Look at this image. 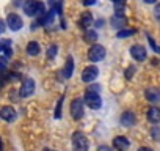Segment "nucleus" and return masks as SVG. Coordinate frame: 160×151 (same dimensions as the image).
Instances as JSON below:
<instances>
[{
	"mask_svg": "<svg viewBox=\"0 0 160 151\" xmlns=\"http://www.w3.org/2000/svg\"><path fill=\"white\" fill-rule=\"evenodd\" d=\"M22 8H24V13L27 16H32V18L33 16H42V14H46L44 5L39 2V0H25Z\"/></svg>",
	"mask_w": 160,
	"mask_h": 151,
	"instance_id": "obj_1",
	"label": "nucleus"
},
{
	"mask_svg": "<svg viewBox=\"0 0 160 151\" xmlns=\"http://www.w3.org/2000/svg\"><path fill=\"white\" fill-rule=\"evenodd\" d=\"M88 138L82 132H74L72 135V151H88Z\"/></svg>",
	"mask_w": 160,
	"mask_h": 151,
	"instance_id": "obj_2",
	"label": "nucleus"
},
{
	"mask_svg": "<svg viewBox=\"0 0 160 151\" xmlns=\"http://www.w3.org/2000/svg\"><path fill=\"white\" fill-rule=\"evenodd\" d=\"M85 104H88L90 109H101L102 106V99H101V95L99 91H94V90H87L85 91Z\"/></svg>",
	"mask_w": 160,
	"mask_h": 151,
	"instance_id": "obj_3",
	"label": "nucleus"
},
{
	"mask_svg": "<svg viewBox=\"0 0 160 151\" xmlns=\"http://www.w3.org/2000/svg\"><path fill=\"white\" fill-rule=\"evenodd\" d=\"M83 101L85 99H80V98H75L72 102H71V115L74 120H80L85 113V109H83Z\"/></svg>",
	"mask_w": 160,
	"mask_h": 151,
	"instance_id": "obj_4",
	"label": "nucleus"
},
{
	"mask_svg": "<svg viewBox=\"0 0 160 151\" xmlns=\"http://www.w3.org/2000/svg\"><path fill=\"white\" fill-rule=\"evenodd\" d=\"M105 57V47L101 46V44H94L90 47L88 50V58L91 61H101L102 58Z\"/></svg>",
	"mask_w": 160,
	"mask_h": 151,
	"instance_id": "obj_5",
	"label": "nucleus"
},
{
	"mask_svg": "<svg viewBox=\"0 0 160 151\" xmlns=\"http://www.w3.org/2000/svg\"><path fill=\"white\" fill-rule=\"evenodd\" d=\"M33 91H35V81L30 79V77H25L24 82H22V87H21L19 95L22 98H28L30 95H33Z\"/></svg>",
	"mask_w": 160,
	"mask_h": 151,
	"instance_id": "obj_6",
	"label": "nucleus"
},
{
	"mask_svg": "<svg viewBox=\"0 0 160 151\" xmlns=\"http://www.w3.org/2000/svg\"><path fill=\"white\" fill-rule=\"evenodd\" d=\"M7 24H8V27H10L13 32L21 30V29H22V25H24L22 18H21L19 14H16V13H11V14L7 18Z\"/></svg>",
	"mask_w": 160,
	"mask_h": 151,
	"instance_id": "obj_7",
	"label": "nucleus"
},
{
	"mask_svg": "<svg viewBox=\"0 0 160 151\" xmlns=\"http://www.w3.org/2000/svg\"><path fill=\"white\" fill-rule=\"evenodd\" d=\"M98 76H99V69H98L96 66H87V68L83 69V72H82V81L90 84V82L96 81Z\"/></svg>",
	"mask_w": 160,
	"mask_h": 151,
	"instance_id": "obj_8",
	"label": "nucleus"
},
{
	"mask_svg": "<svg viewBox=\"0 0 160 151\" xmlns=\"http://www.w3.org/2000/svg\"><path fill=\"white\" fill-rule=\"evenodd\" d=\"M130 55H132L133 60H137V61H143V60H146V49H144L143 46L135 44V46L130 47Z\"/></svg>",
	"mask_w": 160,
	"mask_h": 151,
	"instance_id": "obj_9",
	"label": "nucleus"
},
{
	"mask_svg": "<svg viewBox=\"0 0 160 151\" xmlns=\"http://www.w3.org/2000/svg\"><path fill=\"white\" fill-rule=\"evenodd\" d=\"M0 117H2L5 121H8V123H11V121H14L16 120V110L11 107V106H5V107H2L0 109Z\"/></svg>",
	"mask_w": 160,
	"mask_h": 151,
	"instance_id": "obj_10",
	"label": "nucleus"
},
{
	"mask_svg": "<svg viewBox=\"0 0 160 151\" xmlns=\"http://www.w3.org/2000/svg\"><path fill=\"white\" fill-rule=\"evenodd\" d=\"M129 145H130V142L124 135H118V137L113 138V148L118 149V151H126L129 148Z\"/></svg>",
	"mask_w": 160,
	"mask_h": 151,
	"instance_id": "obj_11",
	"label": "nucleus"
},
{
	"mask_svg": "<svg viewBox=\"0 0 160 151\" xmlns=\"http://www.w3.org/2000/svg\"><path fill=\"white\" fill-rule=\"evenodd\" d=\"M112 27H115V29H124L126 25H127V19H126V16L122 14V13H116L113 18H112Z\"/></svg>",
	"mask_w": 160,
	"mask_h": 151,
	"instance_id": "obj_12",
	"label": "nucleus"
},
{
	"mask_svg": "<svg viewBox=\"0 0 160 151\" xmlns=\"http://www.w3.org/2000/svg\"><path fill=\"white\" fill-rule=\"evenodd\" d=\"M121 124L129 128V126H133L135 124V115L132 112H124L122 117H121Z\"/></svg>",
	"mask_w": 160,
	"mask_h": 151,
	"instance_id": "obj_13",
	"label": "nucleus"
},
{
	"mask_svg": "<svg viewBox=\"0 0 160 151\" xmlns=\"http://www.w3.org/2000/svg\"><path fill=\"white\" fill-rule=\"evenodd\" d=\"M148 120L151 121V123H158L160 121V109L158 107H151L149 110H148Z\"/></svg>",
	"mask_w": 160,
	"mask_h": 151,
	"instance_id": "obj_14",
	"label": "nucleus"
},
{
	"mask_svg": "<svg viewBox=\"0 0 160 151\" xmlns=\"http://www.w3.org/2000/svg\"><path fill=\"white\" fill-rule=\"evenodd\" d=\"M144 95H146V99L151 101V102H157L160 99V91L155 90V88H148Z\"/></svg>",
	"mask_w": 160,
	"mask_h": 151,
	"instance_id": "obj_15",
	"label": "nucleus"
},
{
	"mask_svg": "<svg viewBox=\"0 0 160 151\" xmlns=\"http://www.w3.org/2000/svg\"><path fill=\"white\" fill-rule=\"evenodd\" d=\"M93 24V14L91 13H83L80 18V27L82 29H88Z\"/></svg>",
	"mask_w": 160,
	"mask_h": 151,
	"instance_id": "obj_16",
	"label": "nucleus"
},
{
	"mask_svg": "<svg viewBox=\"0 0 160 151\" xmlns=\"http://www.w3.org/2000/svg\"><path fill=\"white\" fill-rule=\"evenodd\" d=\"M39 52H41V46H39L36 41H30L28 46H27V54L32 55V57H35V55H38Z\"/></svg>",
	"mask_w": 160,
	"mask_h": 151,
	"instance_id": "obj_17",
	"label": "nucleus"
},
{
	"mask_svg": "<svg viewBox=\"0 0 160 151\" xmlns=\"http://www.w3.org/2000/svg\"><path fill=\"white\" fill-rule=\"evenodd\" d=\"M72 71H74V60H72V57H68L66 66H64V72H63L66 79H69L71 76H72Z\"/></svg>",
	"mask_w": 160,
	"mask_h": 151,
	"instance_id": "obj_18",
	"label": "nucleus"
},
{
	"mask_svg": "<svg viewBox=\"0 0 160 151\" xmlns=\"http://www.w3.org/2000/svg\"><path fill=\"white\" fill-rule=\"evenodd\" d=\"M135 33V30H132V29H122V30H119L118 33H116V38H119V39H124V38H129V36H132Z\"/></svg>",
	"mask_w": 160,
	"mask_h": 151,
	"instance_id": "obj_19",
	"label": "nucleus"
},
{
	"mask_svg": "<svg viewBox=\"0 0 160 151\" xmlns=\"http://www.w3.org/2000/svg\"><path fill=\"white\" fill-rule=\"evenodd\" d=\"M98 39V33L94 30H87L85 33V41H90V43H94Z\"/></svg>",
	"mask_w": 160,
	"mask_h": 151,
	"instance_id": "obj_20",
	"label": "nucleus"
},
{
	"mask_svg": "<svg viewBox=\"0 0 160 151\" xmlns=\"http://www.w3.org/2000/svg\"><path fill=\"white\" fill-rule=\"evenodd\" d=\"M112 3H113V5L118 8V11L121 13V8L126 5V0H112Z\"/></svg>",
	"mask_w": 160,
	"mask_h": 151,
	"instance_id": "obj_21",
	"label": "nucleus"
},
{
	"mask_svg": "<svg viewBox=\"0 0 160 151\" xmlns=\"http://www.w3.org/2000/svg\"><path fill=\"white\" fill-rule=\"evenodd\" d=\"M148 41H149V44H151V47H152V49H154V50H155L157 54H160V47H158V46L155 44V41H154V38H152V36H148Z\"/></svg>",
	"mask_w": 160,
	"mask_h": 151,
	"instance_id": "obj_22",
	"label": "nucleus"
},
{
	"mask_svg": "<svg viewBox=\"0 0 160 151\" xmlns=\"http://www.w3.org/2000/svg\"><path fill=\"white\" fill-rule=\"evenodd\" d=\"M61 104H63V98H60V101H58V106H57V110H55V118L61 117Z\"/></svg>",
	"mask_w": 160,
	"mask_h": 151,
	"instance_id": "obj_23",
	"label": "nucleus"
},
{
	"mask_svg": "<svg viewBox=\"0 0 160 151\" xmlns=\"http://www.w3.org/2000/svg\"><path fill=\"white\" fill-rule=\"evenodd\" d=\"M55 54H57V46H50L47 50V57H55Z\"/></svg>",
	"mask_w": 160,
	"mask_h": 151,
	"instance_id": "obj_24",
	"label": "nucleus"
},
{
	"mask_svg": "<svg viewBox=\"0 0 160 151\" xmlns=\"http://www.w3.org/2000/svg\"><path fill=\"white\" fill-rule=\"evenodd\" d=\"M152 134L155 135V140H160V131H158V128H152Z\"/></svg>",
	"mask_w": 160,
	"mask_h": 151,
	"instance_id": "obj_25",
	"label": "nucleus"
},
{
	"mask_svg": "<svg viewBox=\"0 0 160 151\" xmlns=\"http://www.w3.org/2000/svg\"><path fill=\"white\" fill-rule=\"evenodd\" d=\"M83 5L85 7H93V5H96V0H83Z\"/></svg>",
	"mask_w": 160,
	"mask_h": 151,
	"instance_id": "obj_26",
	"label": "nucleus"
},
{
	"mask_svg": "<svg viewBox=\"0 0 160 151\" xmlns=\"http://www.w3.org/2000/svg\"><path fill=\"white\" fill-rule=\"evenodd\" d=\"M154 14H155V18H157V19H160V3L155 7V10H154Z\"/></svg>",
	"mask_w": 160,
	"mask_h": 151,
	"instance_id": "obj_27",
	"label": "nucleus"
},
{
	"mask_svg": "<svg viewBox=\"0 0 160 151\" xmlns=\"http://www.w3.org/2000/svg\"><path fill=\"white\" fill-rule=\"evenodd\" d=\"M98 151H112V148H110V146L102 145V146H99V148H98Z\"/></svg>",
	"mask_w": 160,
	"mask_h": 151,
	"instance_id": "obj_28",
	"label": "nucleus"
},
{
	"mask_svg": "<svg viewBox=\"0 0 160 151\" xmlns=\"http://www.w3.org/2000/svg\"><path fill=\"white\" fill-rule=\"evenodd\" d=\"M5 25H7V22H5V21H0V32H2V33L5 32Z\"/></svg>",
	"mask_w": 160,
	"mask_h": 151,
	"instance_id": "obj_29",
	"label": "nucleus"
},
{
	"mask_svg": "<svg viewBox=\"0 0 160 151\" xmlns=\"http://www.w3.org/2000/svg\"><path fill=\"white\" fill-rule=\"evenodd\" d=\"M102 25H104V21H102V19H99V21H96V27H98V29H101Z\"/></svg>",
	"mask_w": 160,
	"mask_h": 151,
	"instance_id": "obj_30",
	"label": "nucleus"
},
{
	"mask_svg": "<svg viewBox=\"0 0 160 151\" xmlns=\"http://www.w3.org/2000/svg\"><path fill=\"white\" fill-rule=\"evenodd\" d=\"M138 151H154V149H151V148H146V146H143V148H140Z\"/></svg>",
	"mask_w": 160,
	"mask_h": 151,
	"instance_id": "obj_31",
	"label": "nucleus"
},
{
	"mask_svg": "<svg viewBox=\"0 0 160 151\" xmlns=\"http://www.w3.org/2000/svg\"><path fill=\"white\" fill-rule=\"evenodd\" d=\"M157 0H144V3H148V5H151V3H155Z\"/></svg>",
	"mask_w": 160,
	"mask_h": 151,
	"instance_id": "obj_32",
	"label": "nucleus"
},
{
	"mask_svg": "<svg viewBox=\"0 0 160 151\" xmlns=\"http://www.w3.org/2000/svg\"><path fill=\"white\" fill-rule=\"evenodd\" d=\"M46 151H50V149H46Z\"/></svg>",
	"mask_w": 160,
	"mask_h": 151,
	"instance_id": "obj_33",
	"label": "nucleus"
}]
</instances>
